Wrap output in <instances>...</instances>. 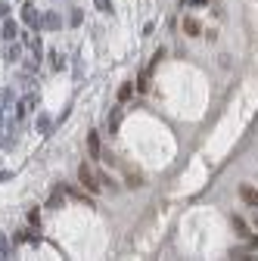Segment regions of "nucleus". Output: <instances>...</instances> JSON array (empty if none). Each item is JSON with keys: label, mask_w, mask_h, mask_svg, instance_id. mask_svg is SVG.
<instances>
[{"label": "nucleus", "mask_w": 258, "mask_h": 261, "mask_svg": "<svg viewBox=\"0 0 258 261\" xmlns=\"http://www.w3.org/2000/svg\"><path fill=\"white\" fill-rule=\"evenodd\" d=\"M134 90H137V84H134V81H124V84L118 87V103H127V100L134 97Z\"/></svg>", "instance_id": "9"}, {"label": "nucleus", "mask_w": 258, "mask_h": 261, "mask_svg": "<svg viewBox=\"0 0 258 261\" xmlns=\"http://www.w3.org/2000/svg\"><path fill=\"white\" fill-rule=\"evenodd\" d=\"M13 177V171H0V180H10Z\"/></svg>", "instance_id": "23"}, {"label": "nucleus", "mask_w": 258, "mask_h": 261, "mask_svg": "<svg viewBox=\"0 0 258 261\" xmlns=\"http://www.w3.org/2000/svg\"><path fill=\"white\" fill-rule=\"evenodd\" d=\"M10 16V4H7V0H0V19H7Z\"/></svg>", "instance_id": "22"}, {"label": "nucleus", "mask_w": 258, "mask_h": 261, "mask_svg": "<svg viewBox=\"0 0 258 261\" xmlns=\"http://www.w3.org/2000/svg\"><path fill=\"white\" fill-rule=\"evenodd\" d=\"M34 103H38V97H25V100H19V106H16V118L22 121V118L28 115V112L34 109Z\"/></svg>", "instance_id": "7"}, {"label": "nucleus", "mask_w": 258, "mask_h": 261, "mask_svg": "<svg viewBox=\"0 0 258 261\" xmlns=\"http://www.w3.org/2000/svg\"><path fill=\"white\" fill-rule=\"evenodd\" d=\"M38 221H41V212H38V209H28V224L38 227Z\"/></svg>", "instance_id": "20"}, {"label": "nucleus", "mask_w": 258, "mask_h": 261, "mask_svg": "<svg viewBox=\"0 0 258 261\" xmlns=\"http://www.w3.org/2000/svg\"><path fill=\"white\" fill-rule=\"evenodd\" d=\"M38 130H41V134L50 130V115H38Z\"/></svg>", "instance_id": "18"}, {"label": "nucleus", "mask_w": 258, "mask_h": 261, "mask_svg": "<svg viewBox=\"0 0 258 261\" xmlns=\"http://www.w3.org/2000/svg\"><path fill=\"white\" fill-rule=\"evenodd\" d=\"M0 37H4L7 44H10V41H16V37H19V25H16V22H13L10 16L4 19V25H0Z\"/></svg>", "instance_id": "5"}, {"label": "nucleus", "mask_w": 258, "mask_h": 261, "mask_svg": "<svg viewBox=\"0 0 258 261\" xmlns=\"http://www.w3.org/2000/svg\"><path fill=\"white\" fill-rule=\"evenodd\" d=\"M239 199H243L246 205H252V209H258V190H255V186L243 183V186H239Z\"/></svg>", "instance_id": "6"}, {"label": "nucleus", "mask_w": 258, "mask_h": 261, "mask_svg": "<svg viewBox=\"0 0 258 261\" xmlns=\"http://www.w3.org/2000/svg\"><path fill=\"white\" fill-rule=\"evenodd\" d=\"M255 227H258V215H255Z\"/></svg>", "instance_id": "24"}, {"label": "nucleus", "mask_w": 258, "mask_h": 261, "mask_svg": "<svg viewBox=\"0 0 258 261\" xmlns=\"http://www.w3.org/2000/svg\"><path fill=\"white\" fill-rule=\"evenodd\" d=\"M78 180H81V186H84L87 193H100V186H103V183H100V177L94 174V168H90L87 162H81V165H78Z\"/></svg>", "instance_id": "1"}, {"label": "nucleus", "mask_w": 258, "mask_h": 261, "mask_svg": "<svg viewBox=\"0 0 258 261\" xmlns=\"http://www.w3.org/2000/svg\"><path fill=\"white\" fill-rule=\"evenodd\" d=\"M50 69H53V72H62V69H66V56L53 50V53H50Z\"/></svg>", "instance_id": "12"}, {"label": "nucleus", "mask_w": 258, "mask_h": 261, "mask_svg": "<svg viewBox=\"0 0 258 261\" xmlns=\"http://www.w3.org/2000/svg\"><path fill=\"white\" fill-rule=\"evenodd\" d=\"M124 180H127V186H131V190H140V186H143V177H140L137 171H134V174L127 171V174H124Z\"/></svg>", "instance_id": "15"}, {"label": "nucleus", "mask_w": 258, "mask_h": 261, "mask_svg": "<svg viewBox=\"0 0 258 261\" xmlns=\"http://www.w3.org/2000/svg\"><path fill=\"white\" fill-rule=\"evenodd\" d=\"M41 28H47V31H56V28H62V16H59L56 10H47V13L41 16Z\"/></svg>", "instance_id": "3"}, {"label": "nucleus", "mask_w": 258, "mask_h": 261, "mask_svg": "<svg viewBox=\"0 0 258 261\" xmlns=\"http://www.w3.org/2000/svg\"><path fill=\"white\" fill-rule=\"evenodd\" d=\"M0 106H4V103H0ZM0 112H4V109H0Z\"/></svg>", "instance_id": "25"}, {"label": "nucleus", "mask_w": 258, "mask_h": 261, "mask_svg": "<svg viewBox=\"0 0 258 261\" xmlns=\"http://www.w3.org/2000/svg\"><path fill=\"white\" fill-rule=\"evenodd\" d=\"M230 224H233V230H236L239 236H243V239H249V236H252V233H249V224H246L243 218H239V215H233V218H230Z\"/></svg>", "instance_id": "10"}, {"label": "nucleus", "mask_w": 258, "mask_h": 261, "mask_svg": "<svg viewBox=\"0 0 258 261\" xmlns=\"http://www.w3.org/2000/svg\"><path fill=\"white\" fill-rule=\"evenodd\" d=\"M150 72H153V66L140 72V78H137V90H150Z\"/></svg>", "instance_id": "14"}, {"label": "nucleus", "mask_w": 258, "mask_h": 261, "mask_svg": "<svg viewBox=\"0 0 258 261\" xmlns=\"http://www.w3.org/2000/svg\"><path fill=\"white\" fill-rule=\"evenodd\" d=\"M183 31H187V34H193V37H196V34L202 31V28H199V22H196V19H183Z\"/></svg>", "instance_id": "16"}, {"label": "nucleus", "mask_w": 258, "mask_h": 261, "mask_svg": "<svg viewBox=\"0 0 258 261\" xmlns=\"http://www.w3.org/2000/svg\"><path fill=\"white\" fill-rule=\"evenodd\" d=\"M13 100H16V93H13V90H4V97H0V103L7 106V103H13Z\"/></svg>", "instance_id": "21"}, {"label": "nucleus", "mask_w": 258, "mask_h": 261, "mask_svg": "<svg viewBox=\"0 0 258 261\" xmlns=\"http://www.w3.org/2000/svg\"><path fill=\"white\" fill-rule=\"evenodd\" d=\"M87 153L94 159H103V143H100V130H90L87 134Z\"/></svg>", "instance_id": "4"}, {"label": "nucleus", "mask_w": 258, "mask_h": 261, "mask_svg": "<svg viewBox=\"0 0 258 261\" xmlns=\"http://www.w3.org/2000/svg\"><path fill=\"white\" fill-rule=\"evenodd\" d=\"M118 127H121V109H112V115H109V134H118Z\"/></svg>", "instance_id": "11"}, {"label": "nucleus", "mask_w": 258, "mask_h": 261, "mask_svg": "<svg viewBox=\"0 0 258 261\" xmlns=\"http://www.w3.org/2000/svg\"><path fill=\"white\" fill-rule=\"evenodd\" d=\"M100 13H112V0H94Z\"/></svg>", "instance_id": "19"}, {"label": "nucleus", "mask_w": 258, "mask_h": 261, "mask_svg": "<svg viewBox=\"0 0 258 261\" xmlns=\"http://www.w3.org/2000/svg\"><path fill=\"white\" fill-rule=\"evenodd\" d=\"M19 56H22V47L16 44V41H10L7 50H4V59H7V62H19Z\"/></svg>", "instance_id": "8"}, {"label": "nucleus", "mask_w": 258, "mask_h": 261, "mask_svg": "<svg viewBox=\"0 0 258 261\" xmlns=\"http://www.w3.org/2000/svg\"><path fill=\"white\" fill-rule=\"evenodd\" d=\"M62 202H66V190H53L50 202H47V209H62Z\"/></svg>", "instance_id": "13"}, {"label": "nucleus", "mask_w": 258, "mask_h": 261, "mask_svg": "<svg viewBox=\"0 0 258 261\" xmlns=\"http://www.w3.org/2000/svg\"><path fill=\"white\" fill-rule=\"evenodd\" d=\"M19 16H22V22L31 28V31H38L41 28V10L38 7H34L31 4V0H25V4H22V10H19Z\"/></svg>", "instance_id": "2"}, {"label": "nucleus", "mask_w": 258, "mask_h": 261, "mask_svg": "<svg viewBox=\"0 0 258 261\" xmlns=\"http://www.w3.org/2000/svg\"><path fill=\"white\" fill-rule=\"evenodd\" d=\"M81 19H84V13H81L78 7H72V13H69V25H75V28H78V25H81Z\"/></svg>", "instance_id": "17"}]
</instances>
